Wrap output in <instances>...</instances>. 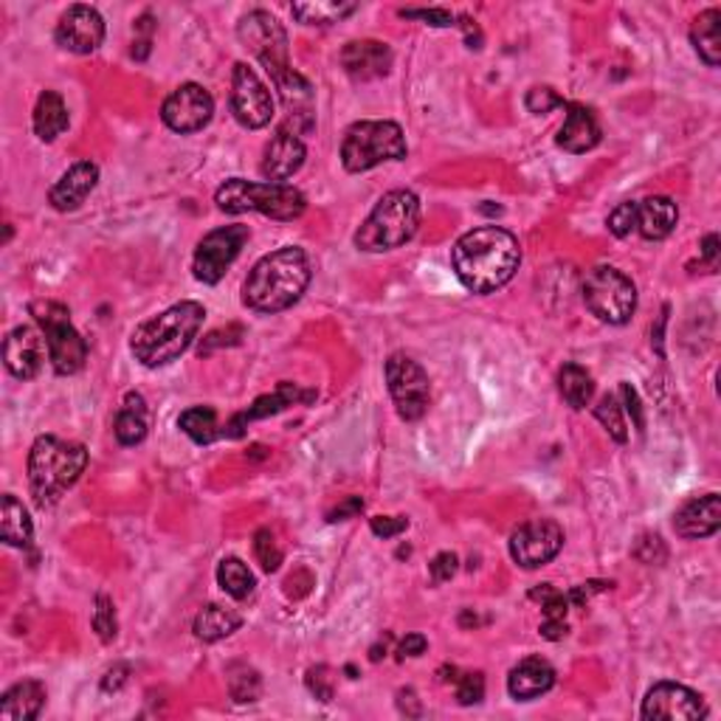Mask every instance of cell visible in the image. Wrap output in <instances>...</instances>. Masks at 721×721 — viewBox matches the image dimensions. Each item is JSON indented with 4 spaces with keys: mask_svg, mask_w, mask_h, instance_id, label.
I'll list each match as a JSON object with an SVG mask.
<instances>
[{
    "mask_svg": "<svg viewBox=\"0 0 721 721\" xmlns=\"http://www.w3.org/2000/svg\"><path fill=\"white\" fill-rule=\"evenodd\" d=\"M387 387L392 401H395L398 415L406 423L420 420V417L429 412V375H426V369H423L417 361L408 358V355L395 353L387 361Z\"/></svg>",
    "mask_w": 721,
    "mask_h": 721,
    "instance_id": "12",
    "label": "cell"
},
{
    "mask_svg": "<svg viewBox=\"0 0 721 721\" xmlns=\"http://www.w3.org/2000/svg\"><path fill=\"white\" fill-rule=\"evenodd\" d=\"M701 266H708V271L719 268V237L716 234L701 240Z\"/></svg>",
    "mask_w": 721,
    "mask_h": 721,
    "instance_id": "54",
    "label": "cell"
},
{
    "mask_svg": "<svg viewBox=\"0 0 721 721\" xmlns=\"http://www.w3.org/2000/svg\"><path fill=\"white\" fill-rule=\"evenodd\" d=\"M248 237H252L248 225L240 223L220 225V229L206 234L198 243V248H195V257H192L195 280L204 282V285H218L225 277V271L234 266V259L240 257Z\"/></svg>",
    "mask_w": 721,
    "mask_h": 721,
    "instance_id": "11",
    "label": "cell"
},
{
    "mask_svg": "<svg viewBox=\"0 0 721 721\" xmlns=\"http://www.w3.org/2000/svg\"><path fill=\"white\" fill-rule=\"evenodd\" d=\"M57 42L71 54H94L105 40V21L94 7L76 3L62 14L54 32Z\"/></svg>",
    "mask_w": 721,
    "mask_h": 721,
    "instance_id": "17",
    "label": "cell"
},
{
    "mask_svg": "<svg viewBox=\"0 0 721 721\" xmlns=\"http://www.w3.org/2000/svg\"><path fill=\"white\" fill-rule=\"evenodd\" d=\"M240 614L232 612V609H225V606L209 603L204 606L195 618V637L204 643H218L229 634H234L240 628Z\"/></svg>",
    "mask_w": 721,
    "mask_h": 721,
    "instance_id": "32",
    "label": "cell"
},
{
    "mask_svg": "<svg viewBox=\"0 0 721 721\" xmlns=\"http://www.w3.org/2000/svg\"><path fill=\"white\" fill-rule=\"evenodd\" d=\"M204 305H198V302H178V305L167 307L163 314L138 325L133 339H130V350H133L136 361H142L144 367H167V364L178 361L192 347V341L198 339L200 327H204Z\"/></svg>",
    "mask_w": 721,
    "mask_h": 721,
    "instance_id": "3",
    "label": "cell"
},
{
    "mask_svg": "<svg viewBox=\"0 0 721 721\" xmlns=\"http://www.w3.org/2000/svg\"><path fill=\"white\" fill-rule=\"evenodd\" d=\"M369 527H372V533L378 538H395V536H401V533H406L408 518H403V516H375L372 522H369Z\"/></svg>",
    "mask_w": 721,
    "mask_h": 721,
    "instance_id": "49",
    "label": "cell"
},
{
    "mask_svg": "<svg viewBox=\"0 0 721 721\" xmlns=\"http://www.w3.org/2000/svg\"><path fill=\"white\" fill-rule=\"evenodd\" d=\"M314 398H316V392H302L296 383L282 381L280 387L273 389L271 395L257 398V401L245 408V412L234 415L232 420H229V426L223 429V437H232V440H237V437L245 435L248 423L262 420V417H271V415H280V412H285V408L293 406V403H307V401H314Z\"/></svg>",
    "mask_w": 721,
    "mask_h": 721,
    "instance_id": "20",
    "label": "cell"
},
{
    "mask_svg": "<svg viewBox=\"0 0 721 721\" xmlns=\"http://www.w3.org/2000/svg\"><path fill=\"white\" fill-rule=\"evenodd\" d=\"M232 110L243 127L259 130L271 124L273 119V96L266 88V82L259 80L257 71L248 69L245 62L234 65L232 76Z\"/></svg>",
    "mask_w": 721,
    "mask_h": 721,
    "instance_id": "15",
    "label": "cell"
},
{
    "mask_svg": "<svg viewBox=\"0 0 721 721\" xmlns=\"http://www.w3.org/2000/svg\"><path fill=\"white\" fill-rule=\"evenodd\" d=\"M564 110L566 117L564 124H561L555 144H559L561 150L572 152V156L595 150L600 144V136H603V133H600L598 117H595L586 105H575V102H566Z\"/></svg>",
    "mask_w": 721,
    "mask_h": 721,
    "instance_id": "24",
    "label": "cell"
},
{
    "mask_svg": "<svg viewBox=\"0 0 721 721\" xmlns=\"http://www.w3.org/2000/svg\"><path fill=\"white\" fill-rule=\"evenodd\" d=\"M254 555H257L259 566H262L266 572L280 570L282 550H280L277 538H273V533L268 530V527H262V530L254 533Z\"/></svg>",
    "mask_w": 721,
    "mask_h": 721,
    "instance_id": "40",
    "label": "cell"
},
{
    "mask_svg": "<svg viewBox=\"0 0 721 721\" xmlns=\"http://www.w3.org/2000/svg\"><path fill=\"white\" fill-rule=\"evenodd\" d=\"M88 468V449L82 442L60 440L54 435L37 437L28 451V488L37 508H51L62 493L74 488Z\"/></svg>",
    "mask_w": 721,
    "mask_h": 721,
    "instance_id": "4",
    "label": "cell"
},
{
    "mask_svg": "<svg viewBox=\"0 0 721 721\" xmlns=\"http://www.w3.org/2000/svg\"><path fill=\"white\" fill-rule=\"evenodd\" d=\"M355 3H344V0H316V3H293V17L305 26H330L355 12Z\"/></svg>",
    "mask_w": 721,
    "mask_h": 721,
    "instance_id": "35",
    "label": "cell"
},
{
    "mask_svg": "<svg viewBox=\"0 0 721 721\" xmlns=\"http://www.w3.org/2000/svg\"><path fill=\"white\" fill-rule=\"evenodd\" d=\"M218 584L225 595H232L234 600H243L254 592L257 581H254L252 570L240 559H223L218 566Z\"/></svg>",
    "mask_w": 721,
    "mask_h": 721,
    "instance_id": "37",
    "label": "cell"
},
{
    "mask_svg": "<svg viewBox=\"0 0 721 721\" xmlns=\"http://www.w3.org/2000/svg\"><path fill=\"white\" fill-rule=\"evenodd\" d=\"M640 716L646 721H696L708 716V705L691 687L660 682L643 699Z\"/></svg>",
    "mask_w": 721,
    "mask_h": 721,
    "instance_id": "16",
    "label": "cell"
},
{
    "mask_svg": "<svg viewBox=\"0 0 721 721\" xmlns=\"http://www.w3.org/2000/svg\"><path fill=\"white\" fill-rule=\"evenodd\" d=\"M127 676H130V668L127 665H113L108 671V674H105L102 691H105V694H117V691H122V687H124Z\"/></svg>",
    "mask_w": 721,
    "mask_h": 721,
    "instance_id": "53",
    "label": "cell"
},
{
    "mask_svg": "<svg viewBox=\"0 0 721 721\" xmlns=\"http://www.w3.org/2000/svg\"><path fill=\"white\" fill-rule=\"evenodd\" d=\"M178 426L190 437L192 442H198V445H209L218 437H223V429L218 426V412L211 406H192L186 408L184 415L178 417Z\"/></svg>",
    "mask_w": 721,
    "mask_h": 721,
    "instance_id": "36",
    "label": "cell"
},
{
    "mask_svg": "<svg viewBox=\"0 0 721 721\" xmlns=\"http://www.w3.org/2000/svg\"><path fill=\"white\" fill-rule=\"evenodd\" d=\"M456 564H460V559H456L454 552H440V555H435V561L429 564L431 581H435V584L451 581L456 575Z\"/></svg>",
    "mask_w": 721,
    "mask_h": 721,
    "instance_id": "48",
    "label": "cell"
},
{
    "mask_svg": "<svg viewBox=\"0 0 721 721\" xmlns=\"http://www.w3.org/2000/svg\"><path fill=\"white\" fill-rule=\"evenodd\" d=\"M305 685H307V691H310V694H314L319 701H330V699H333V694H335V676L327 665L310 668V671H307V676H305Z\"/></svg>",
    "mask_w": 721,
    "mask_h": 721,
    "instance_id": "44",
    "label": "cell"
},
{
    "mask_svg": "<svg viewBox=\"0 0 721 721\" xmlns=\"http://www.w3.org/2000/svg\"><path fill=\"white\" fill-rule=\"evenodd\" d=\"M237 37L259 62L262 69L271 74L273 82H280L282 76L291 74V62H288V35L285 28L280 26V21L273 14L262 12H248L240 21Z\"/></svg>",
    "mask_w": 721,
    "mask_h": 721,
    "instance_id": "10",
    "label": "cell"
},
{
    "mask_svg": "<svg viewBox=\"0 0 721 721\" xmlns=\"http://www.w3.org/2000/svg\"><path fill=\"white\" fill-rule=\"evenodd\" d=\"M215 204L225 215H245L259 211L271 220H296L305 215L307 198L291 184H254L245 178H229L218 192Z\"/></svg>",
    "mask_w": 721,
    "mask_h": 721,
    "instance_id": "6",
    "label": "cell"
},
{
    "mask_svg": "<svg viewBox=\"0 0 721 721\" xmlns=\"http://www.w3.org/2000/svg\"><path fill=\"white\" fill-rule=\"evenodd\" d=\"M559 392L572 408H586L595 398V381L592 375L586 372L578 364H564L559 372Z\"/></svg>",
    "mask_w": 721,
    "mask_h": 721,
    "instance_id": "34",
    "label": "cell"
},
{
    "mask_svg": "<svg viewBox=\"0 0 721 721\" xmlns=\"http://www.w3.org/2000/svg\"><path fill=\"white\" fill-rule=\"evenodd\" d=\"M463 23H456V26L465 28V40H468V48H482V32L471 17H460Z\"/></svg>",
    "mask_w": 721,
    "mask_h": 721,
    "instance_id": "56",
    "label": "cell"
},
{
    "mask_svg": "<svg viewBox=\"0 0 721 721\" xmlns=\"http://www.w3.org/2000/svg\"><path fill=\"white\" fill-rule=\"evenodd\" d=\"M0 533H3V541L9 547H28L32 545V536H35L28 511L12 493H7L3 504H0Z\"/></svg>",
    "mask_w": 721,
    "mask_h": 721,
    "instance_id": "33",
    "label": "cell"
},
{
    "mask_svg": "<svg viewBox=\"0 0 721 721\" xmlns=\"http://www.w3.org/2000/svg\"><path fill=\"white\" fill-rule=\"evenodd\" d=\"M564 105H566L564 99H561L550 85H536V88H530L527 90V96H524V108L530 110V113H536V117L550 113V110L555 108H564Z\"/></svg>",
    "mask_w": 721,
    "mask_h": 721,
    "instance_id": "42",
    "label": "cell"
},
{
    "mask_svg": "<svg viewBox=\"0 0 721 721\" xmlns=\"http://www.w3.org/2000/svg\"><path fill=\"white\" fill-rule=\"evenodd\" d=\"M46 353L48 344L37 327H14L12 333L7 335V341H3V364L21 381L37 378V372L42 369V361H46Z\"/></svg>",
    "mask_w": 721,
    "mask_h": 721,
    "instance_id": "18",
    "label": "cell"
},
{
    "mask_svg": "<svg viewBox=\"0 0 721 721\" xmlns=\"http://www.w3.org/2000/svg\"><path fill=\"white\" fill-rule=\"evenodd\" d=\"M305 158V142L293 130L280 127L277 136L268 142L266 156H262V175L268 178V184H288L302 170Z\"/></svg>",
    "mask_w": 721,
    "mask_h": 721,
    "instance_id": "19",
    "label": "cell"
},
{
    "mask_svg": "<svg viewBox=\"0 0 721 721\" xmlns=\"http://www.w3.org/2000/svg\"><path fill=\"white\" fill-rule=\"evenodd\" d=\"M451 266L471 293H493L513 280L522 266V248L502 225H482L456 240Z\"/></svg>",
    "mask_w": 721,
    "mask_h": 721,
    "instance_id": "1",
    "label": "cell"
},
{
    "mask_svg": "<svg viewBox=\"0 0 721 721\" xmlns=\"http://www.w3.org/2000/svg\"><path fill=\"white\" fill-rule=\"evenodd\" d=\"M152 28H156V23H152L150 14H144V17H138V23H136V40H133V57H136V60H147V54H150Z\"/></svg>",
    "mask_w": 721,
    "mask_h": 721,
    "instance_id": "47",
    "label": "cell"
},
{
    "mask_svg": "<svg viewBox=\"0 0 721 721\" xmlns=\"http://www.w3.org/2000/svg\"><path fill=\"white\" fill-rule=\"evenodd\" d=\"M426 648H429V643H426L423 634H406L401 646H398V657H401V660H406V657H420V653H426Z\"/></svg>",
    "mask_w": 721,
    "mask_h": 721,
    "instance_id": "52",
    "label": "cell"
},
{
    "mask_svg": "<svg viewBox=\"0 0 721 721\" xmlns=\"http://www.w3.org/2000/svg\"><path fill=\"white\" fill-rule=\"evenodd\" d=\"M28 314L35 316L37 327L46 335L48 344V361L54 367L57 375H74L85 367L88 361V344L80 335L74 325H71L69 307L60 305V302L40 300L32 302Z\"/></svg>",
    "mask_w": 721,
    "mask_h": 721,
    "instance_id": "8",
    "label": "cell"
},
{
    "mask_svg": "<svg viewBox=\"0 0 721 721\" xmlns=\"http://www.w3.org/2000/svg\"><path fill=\"white\" fill-rule=\"evenodd\" d=\"M609 232L620 240L628 237L632 232H637V204H634V200L620 204L618 209L609 215Z\"/></svg>",
    "mask_w": 721,
    "mask_h": 721,
    "instance_id": "45",
    "label": "cell"
},
{
    "mask_svg": "<svg viewBox=\"0 0 721 721\" xmlns=\"http://www.w3.org/2000/svg\"><path fill=\"white\" fill-rule=\"evenodd\" d=\"M69 108L62 102V96L57 90H42L40 99L35 105V133L40 142H54L69 130Z\"/></svg>",
    "mask_w": 721,
    "mask_h": 721,
    "instance_id": "31",
    "label": "cell"
},
{
    "mask_svg": "<svg viewBox=\"0 0 721 721\" xmlns=\"http://www.w3.org/2000/svg\"><path fill=\"white\" fill-rule=\"evenodd\" d=\"M609 586L612 584H606V581H589V584H581L572 592H566V598H570V606H584L595 592H603Z\"/></svg>",
    "mask_w": 721,
    "mask_h": 721,
    "instance_id": "51",
    "label": "cell"
},
{
    "mask_svg": "<svg viewBox=\"0 0 721 721\" xmlns=\"http://www.w3.org/2000/svg\"><path fill=\"white\" fill-rule=\"evenodd\" d=\"M94 632L99 634V640H102V643L117 640L119 623H117V612H113V600H110L108 595H96Z\"/></svg>",
    "mask_w": 721,
    "mask_h": 721,
    "instance_id": "41",
    "label": "cell"
},
{
    "mask_svg": "<svg viewBox=\"0 0 721 721\" xmlns=\"http://www.w3.org/2000/svg\"><path fill=\"white\" fill-rule=\"evenodd\" d=\"M310 259L296 245H285L268 254L248 271L243 285V302L257 314H280L302 300L310 285Z\"/></svg>",
    "mask_w": 721,
    "mask_h": 721,
    "instance_id": "2",
    "label": "cell"
},
{
    "mask_svg": "<svg viewBox=\"0 0 721 721\" xmlns=\"http://www.w3.org/2000/svg\"><path fill=\"white\" fill-rule=\"evenodd\" d=\"M147 429H150V408H147V401H144L142 392H127L122 408H119L113 435H117V440L122 442V445H138V442H144V437H147Z\"/></svg>",
    "mask_w": 721,
    "mask_h": 721,
    "instance_id": "29",
    "label": "cell"
},
{
    "mask_svg": "<svg viewBox=\"0 0 721 721\" xmlns=\"http://www.w3.org/2000/svg\"><path fill=\"white\" fill-rule=\"evenodd\" d=\"M533 600H541V609H545V620H541V637L545 640L559 643L564 640L570 626H566V612H570V598L564 592H559L552 584H538L530 592Z\"/></svg>",
    "mask_w": 721,
    "mask_h": 721,
    "instance_id": "28",
    "label": "cell"
},
{
    "mask_svg": "<svg viewBox=\"0 0 721 721\" xmlns=\"http://www.w3.org/2000/svg\"><path fill=\"white\" fill-rule=\"evenodd\" d=\"M406 152V138L395 122H355L341 142V163L353 175L378 163L403 161Z\"/></svg>",
    "mask_w": 721,
    "mask_h": 721,
    "instance_id": "7",
    "label": "cell"
},
{
    "mask_svg": "<svg viewBox=\"0 0 721 721\" xmlns=\"http://www.w3.org/2000/svg\"><path fill=\"white\" fill-rule=\"evenodd\" d=\"M555 685V668L541 657H527L508 676V691L516 701H533Z\"/></svg>",
    "mask_w": 721,
    "mask_h": 721,
    "instance_id": "25",
    "label": "cell"
},
{
    "mask_svg": "<svg viewBox=\"0 0 721 721\" xmlns=\"http://www.w3.org/2000/svg\"><path fill=\"white\" fill-rule=\"evenodd\" d=\"M341 65L350 80H381L392 69V48L381 40H353L341 48Z\"/></svg>",
    "mask_w": 721,
    "mask_h": 721,
    "instance_id": "21",
    "label": "cell"
},
{
    "mask_svg": "<svg viewBox=\"0 0 721 721\" xmlns=\"http://www.w3.org/2000/svg\"><path fill=\"white\" fill-rule=\"evenodd\" d=\"M564 547V530L552 518H533L511 536V555L524 570L550 564Z\"/></svg>",
    "mask_w": 721,
    "mask_h": 721,
    "instance_id": "14",
    "label": "cell"
},
{
    "mask_svg": "<svg viewBox=\"0 0 721 721\" xmlns=\"http://www.w3.org/2000/svg\"><path fill=\"white\" fill-rule=\"evenodd\" d=\"M96 181H99V167L94 161H76L74 167L62 172L51 190H48V204L57 211H74L85 204L90 192H94Z\"/></svg>",
    "mask_w": 721,
    "mask_h": 721,
    "instance_id": "23",
    "label": "cell"
},
{
    "mask_svg": "<svg viewBox=\"0 0 721 721\" xmlns=\"http://www.w3.org/2000/svg\"><path fill=\"white\" fill-rule=\"evenodd\" d=\"M595 417H598L600 426H603V429L612 435L614 442H626L628 440L626 420H623V406L618 403V398H614V395L600 398V403L595 406Z\"/></svg>",
    "mask_w": 721,
    "mask_h": 721,
    "instance_id": "38",
    "label": "cell"
},
{
    "mask_svg": "<svg viewBox=\"0 0 721 721\" xmlns=\"http://www.w3.org/2000/svg\"><path fill=\"white\" fill-rule=\"evenodd\" d=\"M584 305L606 325H626L637 310V288L620 268L598 266L586 273Z\"/></svg>",
    "mask_w": 721,
    "mask_h": 721,
    "instance_id": "9",
    "label": "cell"
},
{
    "mask_svg": "<svg viewBox=\"0 0 721 721\" xmlns=\"http://www.w3.org/2000/svg\"><path fill=\"white\" fill-rule=\"evenodd\" d=\"M620 395H623V403H626V412L632 415L634 429L643 431V426H646V417H643V403H640V395H637V389H634L632 383H623V387H620Z\"/></svg>",
    "mask_w": 721,
    "mask_h": 721,
    "instance_id": "50",
    "label": "cell"
},
{
    "mask_svg": "<svg viewBox=\"0 0 721 721\" xmlns=\"http://www.w3.org/2000/svg\"><path fill=\"white\" fill-rule=\"evenodd\" d=\"M259 687H262V682H259V674L257 671H252V668H234L232 676H229V691H232V699L234 701H257L259 696Z\"/></svg>",
    "mask_w": 721,
    "mask_h": 721,
    "instance_id": "39",
    "label": "cell"
},
{
    "mask_svg": "<svg viewBox=\"0 0 721 721\" xmlns=\"http://www.w3.org/2000/svg\"><path fill=\"white\" fill-rule=\"evenodd\" d=\"M401 17H417V21H426L435 28H449L456 26V14H451L449 9H403Z\"/></svg>",
    "mask_w": 721,
    "mask_h": 721,
    "instance_id": "46",
    "label": "cell"
},
{
    "mask_svg": "<svg viewBox=\"0 0 721 721\" xmlns=\"http://www.w3.org/2000/svg\"><path fill=\"white\" fill-rule=\"evenodd\" d=\"M691 42H694L699 60L708 69H719L721 62V9H708L691 26Z\"/></svg>",
    "mask_w": 721,
    "mask_h": 721,
    "instance_id": "30",
    "label": "cell"
},
{
    "mask_svg": "<svg viewBox=\"0 0 721 721\" xmlns=\"http://www.w3.org/2000/svg\"><path fill=\"white\" fill-rule=\"evenodd\" d=\"M721 527V497L719 493H705V497L687 499L680 511L674 513V530L676 536L687 538V541H699Z\"/></svg>",
    "mask_w": 721,
    "mask_h": 721,
    "instance_id": "22",
    "label": "cell"
},
{
    "mask_svg": "<svg viewBox=\"0 0 721 721\" xmlns=\"http://www.w3.org/2000/svg\"><path fill=\"white\" fill-rule=\"evenodd\" d=\"M211 117H215V99L198 82H186V85L175 88L161 105L163 124L181 133V136L204 130L211 122Z\"/></svg>",
    "mask_w": 721,
    "mask_h": 721,
    "instance_id": "13",
    "label": "cell"
},
{
    "mask_svg": "<svg viewBox=\"0 0 721 721\" xmlns=\"http://www.w3.org/2000/svg\"><path fill=\"white\" fill-rule=\"evenodd\" d=\"M364 511V502H361V497H350L347 502L339 504L333 513H330V522H344V518L355 516V513Z\"/></svg>",
    "mask_w": 721,
    "mask_h": 721,
    "instance_id": "55",
    "label": "cell"
},
{
    "mask_svg": "<svg viewBox=\"0 0 721 721\" xmlns=\"http://www.w3.org/2000/svg\"><path fill=\"white\" fill-rule=\"evenodd\" d=\"M456 701L471 708V705H479L485 699V676L479 671H471V674L456 676Z\"/></svg>",
    "mask_w": 721,
    "mask_h": 721,
    "instance_id": "43",
    "label": "cell"
},
{
    "mask_svg": "<svg viewBox=\"0 0 721 721\" xmlns=\"http://www.w3.org/2000/svg\"><path fill=\"white\" fill-rule=\"evenodd\" d=\"M417 225H420V200L415 192L392 190L375 204L369 218L361 223L355 232V245L369 254L395 252L415 237Z\"/></svg>",
    "mask_w": 721,
    "mask_h": 721,
    "instance_id": "5",
    "label": "cell"
},
{
    "mask_svg": "<svg viewBox=\"0 0 721 721\" xmlns=\"http://www.w3.org/2000/svg\"><path fill=\"white\" fill-rule=\"evenodd\" d=\"M42 705H46V687L37 680H23L9 687L0 699V719L32 721L40 716Z\"/></svg>",
    "mask_w": 721,
    "mask_h": 721,
    "instance_id": "27",
    "label": "cell"
},
{
    "mask_svg": "<svg viewBox=\"0 0 721 721\" xmlns=\"http://www.w3.org/2000/svg\"><path fill=\"white\" fill-rule=\"evenodd\" d=\"M680 223V209L665 195H651L637 204V232L646 240H665Z\"/></svg>",
    "mask_w": 721,
    "mask_h": 721,
    "instance_id": "26",
    "label": "cell"
}]
</instances>
